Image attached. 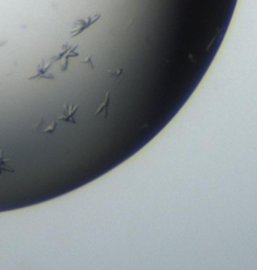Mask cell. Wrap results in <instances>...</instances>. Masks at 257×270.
I'll return each mask as SVG.
<instances>
[{
  "instance_id": "obj_1",
  "label": "cell",
  "mask_w": 257,
  "mask_h": 270,
  "mask_svg": "<svg viewBox=\"0 0 257 270\" xmlns=\"http://www.w3.org/2000/svg\"><path fill=\"white\" fill-rule=\"evenodd\" d=\"M100 18H101V15L96 14V15H93V17L85 18V19L76 20L73 24V28H72V31L70 32V36H71V37H76V36L81 35V33H83V32L86 31V29L90 28L92 24L96 23Z\"/></svg>"
}]
</instances>
